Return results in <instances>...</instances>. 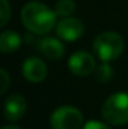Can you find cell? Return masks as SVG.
Here are the masks:
<instances>
[{
	"label": "cell",
	"mask_w": 128,
	"mask_h": 129,
	"mask_svg": "<svg viewBox=\"0 0 128 129\" xmlns=\"http://www.w3.org/2000/svg\"><path fill=\"white\" fill-rule=\"evenodd\" d=\"M21 21L30 33L43 36L57 26V14L43 3L30 2L22 7Z\"/></svg>",
	"instance_id": "obj_1"
},
{
	"label": "cell",
	"mask_w": 128,
	"mask_h": 129,
	"mask_svg": "<svg viewBox=\"0 0 128 129\" xmlns=\"http://www.w3.org/2000/svg\"><path fill=\"white\" fill-rule=\"evenodd\" d=\"M125 48L124 39L116 32H102L94 40L92 51L102 62H110L121 56Z\"/></svg>",
	"instance_id": "obj_2"
},
{
	"label": "cell",
	"mask_w": 128,
	"mask_h": 129,
	"mask_svg": "<svg viewBox=\"0 0 128 129\" xmlns=\"http://www.w3.org/2000/svg\"><path fill=\"white\" fill-rule=\"evenodd\" d=\"M102 118L110 125H125L128 124V93L116 92L110 95L102 104Z\"/></svg>",
	"instance_id": "obj_3"
},
{
	"label": "cell",
	"mask_w": 128,
	"mask_h": 129,
	"mask_svg": "<svg viewBox=\"0 0 128 129\" xmlns=\"http://www.w3.org/2000/svg\"><path fill=\"white\" fill-rule=\"evenodd\" d=\"M83 121V113L77 107L61 106L51 114L50 125L53 129H80Z\"/></svg>",
	"instance_id": "obj_4"
},
{
	"label": "cell",
	"mask_w": 128,
	"mask_h": 129,
	"mask_svg": "<svg viewBox=\"0 0 128 129\" xmlns=\"http://www.w3.org/2000/svg\"><path fill=\"white\" fill-rule=\"evenodd\" d=\"M68 67L74 76L87 77L92 72H95V58L87 51H77L70 55Z\"/></svg>",
	"instance_id": "obj_5"
},
{
	"label": "cell",
	"mask_w": 128,
	"mask_h": 129,
	"mask_svg": "<svg viewBox=\"0 0 128 129\" xmlns=\"http://www.w3.org/2000/svg\"><path fill=\"white\" fill-rule=\"evenodd\" d=\"M55 32L61 40L74 41L84 35V23L79 18L68 17L59 21V23L55 26Z\"/></svg>",
	"instance_id": "obj_6"
},
{
	"label": "cell",
	"mask_w": 128,
	"mask_h": 129,
	"mask_svg": "<svg viewBox=\"0 0 128 129\" xmlns=\"http://www.w3.org/2000/svg\"><path fill=\"white\" fill-rule=\"evenodd\" d=\"M3 113L7 121L10 122H17L23 117L26 113V100L22 95L14 93L8 96L4 102V107H3Z\"/></svg>",
	"instance_id": "obj_7"
},
{
	"label": "cell",
	"mask_w": 128,
	"mask_h": 129,
	"mask_svg": "<svg viewBox=\"0 0 128 129\" xmlns=\"http://www.w3.org/2000/svg\"><path fill=\"white\" fill-rule=\"evenodd\" d=\"M22 74L30 82H41L47 77V64L40 58L30 56L22 64Z\"/></svg>",
	"instance_id": "obj_8"
},
{
	"label": "cell",
	"mask_w": 128,
	"mask_h": 129,
	"mask_svg": "<svg viewBox=\"0 0 128 129\" xmlns=\"http://www.w3.org/2000/svg\"><path fill=\"white\" fill-rule=\"evenodd\" d=\"M39 51L51 60H58L65 55V45L55 37H44L37 41Z\"/></svg>",
	"instance_id": "obj_9"
},
{
	"label": "cell",
	"mask_w": 128,
	"mask_h": 129,
	"mask_svg": "<svg viewBox=\"0 0 128 129\" xmlns=\"http://www.w3.org/2000/svg\"><path fill=\"white\" fill-rule=\"evenodd\" d=\"M22 39L14 30H6L0 33V52L2 54H13L21 47Z\"/></svg>",
	"instance_id": "obj_10"
},
{
	"label": "cell",
	"mask_w": 128,
	"mask_h": 129,
	"mask_svg": "<svg viewBox=\"0 0 128 129\" xmlns=\"http://www.w3.org/2000/svg\"><path fill=\"white\" fill-rule=\"evenodd\" d=\"M76 10V4L73 0H58L55 3V14L59 17L68 18Z\"/></svg>",
	"instance_id": "obj_11"
},
{
	"label": "cell",
	"mask_w": 128,
	"mask_h": 129,
	"mask_svg": "<svg viewBox=\"0 0 128 129\" xmlns=\"http://www.w3.org/2000/svg\"><path fill=\"white\" fill-rule=\"evenodd\" d=\"M95 77L99 82H109L113 77V67L108 62H102L95 67Z\"/></svg>",
	"instance_id": "obj_12"
},
{
	"label": "cell",
	"mask_w": 128,
	"mask_h": 129,
	"mask_svg": "<svg viewBox=\"0 0 128 129\" xmlns=\"http://www.w3.org/2000/svg\"><path fill=\"white\" fill-rule=\"evenodd\" d=\"M11 18V7L8 0H0V27H3Z\"/></svg>",
	"instance_id": "obj_13"
},
{
	"label": "cell",
	"mask_w": 128,
	"mask_h": 129,
	"mask_svg": "<svg viewBox=\"0 0 128 129\" xmlns=\"http://www.w3.org/2000/svg\"><path fill=\"white\" fill-rule=\"evenodd\" d=\"M10 84H11V78L8 76V73L0 67V96L4 92H7V89L10 88Z\"/></svg>",
	"instance_id": "obj_14"
},
{
	"label": "cell",
	"mask_w": 128,
	"mask_h": 129,
	"mask_svg": "<svg viewBox=\"0 0 128 129\" xmlns=\"http://www.w3.org/2000/svg\"><path fill=\"white\" fill-rule=\"evenodd\" d=\"M83 129H110L108 125H105L103 122H99V121H90L84 125Z\"/></svg>",
	"instance_id": "obj_15"
},
{
	"label": "cell",
	"mask_w": 128,
	"mask_h": 129,
	"mask_svg": "<svg viewBox=\"0 0 128 129\" xmlns=\"http://www.w3.org/2000/svg\"><path fill=\"white\" fill-rule=\"evenodd\" d=\"M2 129H21L19 126H15V125H7V126H3Z\"/></svg>",
	"instance_id": "obj_16"
}]
</instances>
